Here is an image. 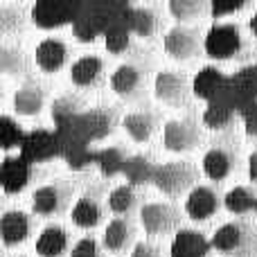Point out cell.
<instances>
[{
	"instance_id": "19",
	"label": "cell",
	"mask_w": 257,
	"mask_h": 257,
	"mask_svg": "<svg viewBox=\"0 0 257 257\" xmlns=\"http://www.w3.org/2000/svg\"><path fill=\"white\" fill-rule=\"evenodd\" d=\"M68 248H70V237L66 228H61L59 223L45 226L36 237V253L41 257H63Z\"/></svg>"
},
{
	"instance_id": "32",
	"label": "cell",
	"mask_w": 257,
	"mask_h": 257,
	"mask_svg": "<svg viewBox=\"0 0 257 257\" xmlns=\"http://www.w3.org/2000/svg\"><path fill=\"white\" fill-rule=\"evenodd\" d=\"M169 14L178 21V25H185L192 23L205 12V3L203 0H172L167 5Z\"/></svg>"
},
{
	"instance_id": "27",
	"label": "cell",
	"mask_w": 257,
	"mask_h": 257,
	"mask_svg": "<svg viewBox=\"0 0 257 257\" xmlns=\"http://www.w3.org/2000/svg\"><path fill=\"white\" fill-rule=\"evenodd\" d=\"M201 120H203V126H208L210 131H226L237 120V111L228 104H210Z\"/></svg>"
},
{
	"instance_id": "2",
	"label": "cell",
	"mask_w": 257,
	"mask_h": 257,
	"mask_svg": "<svg viewBox=\"0 0 257 257\" xmlns=\"http://www.w3.org/2000/svg\"><path fill=\"white\" fill-rule=\"evenodd\" d=\"M196 183V169L185 160H169V163H160L156 169L154 185L158 187L163 194L176 196L185 190H194Z\"/></svg>"
},
{
	"instance_id": "13",
	"label": "cell",
	"mask_w": 257,
	"mask_h": 257,
	"mask_svg": "<svg viewBox=\"0 0 257 257\" xmlns=\"http://www.w3.org/2000/svg\"><path fill=\"white\" fill-rule=\"evenodd\" d=\"M201 167L203 174L214 183H221L235 172L237 167V158L230 149L226 147H212V149L205 151L203 160H201Z\"/></svg>"
},
{
	"instance_id": "5",
	"label": "cell",
	"mask_w": 257,
	"mask_h": 257,
	"mask_svg": "<svg viewBox=\"0 0 257 257\" xmlns=\"http://www.w3.org/2000/svg\"><path fill=\"white\" fill-rule=\"evenodd\" d=\"M212 248L223 255H246L253 244V232L239 221L223 223L212 235Z\"/></svg>"
},
{
	"instance_id": "11",
	"label": "cell",
	"mask_w": 257,
	"mask_h": 257,
	"mask_svg": "<svg viewBox=\"0 0 257 257\" xmlns=\"http://www.w3.org/2000/svg\"><path fill=\"white\" fill-rule=\"evenodd\" d=\"M212 241L194 228H181L169 246V257H208Z\"/></svg>"
},
{
	"instance_id": "23",
	"label": "cell",
	"mask_w": 257,
	"mask_h": 257,
	"mask_svg": "<svg viewBox=\"0 0 257 257\" xmlns=\"http://www.w3.org/2000/svg\"><path fill=\"white\" fill-rule=\"evenodd\" d=\"M12 102H14V111H16L18 115H25V117L39 115L45 104V90L41 88L36 81H25V84L14 93Z\"/></svg>"
},
{
	"instance_id": "24",
	"label": "cell",
	"mask_w": 257,
	"mask_h": 257,
	"mask_svg": "<svg viewBox=\"0 0 257 257\" xmlns=\"http://www.w3.org/2000/svg\"><path fill=\"white\" fill-rule=\"evenodd\" d=\"M156 169H158V165L154 163V158L149 154H133L128 156L122 176L126 178V183L131 187H142L147 183H154Z\"/></svg>"
},
{
	"instance_id": "16",
	"label": "cell",
	"mask_w": 257,
	"mask_h": 257,
	"mask_svg": "<svg viewBox=\"0 0 257 257\" xmlns=\"http://www.w3.org/2000/svg\"><path fill=\"white\" fill-rule=\"evenodd\" d=\"M104 79V61L95 54H84L70 66V81L79 88H95Z\"/></svg>"
},
{
	"instance_id": "14",
	"label": "cell",
	"mask_w": 257,
	"mask_h": 257,
	"mask_svg": "<svg viewBox=\"0 0 257 257\" xmlns=\"http://www.w3.org/2000/svg\"><path fill=\"white\" fill-rule=\"evenodd\" d=\"M34 176V165L27 158H12L7 156L3 163V190L7 194H16V192L25 190L27 183Z\"/></svg>"
},
{
	"instance_id": "21",
	"label": "cell",
	"mask_w": 257,
	"mask_h": 257,
	"mask_svg": "<svg viewBox=\"0 0 257 257\" xmlns=\"http://www.w3.org/2000/svg\"><path fill=\"white\" fill-rule=\"evenodd\" d=\"M133 237H136V228H133L131 219L115 217L108 221L102 237V244L108 253H122V250H126L133 244Z\"/></svg>"
},
{
	"instance_id": "12",
	"label": "cell",
	"mask_w": 257,
	"mask_h": 257,
	"mask_svg": "<svg viewBox=\"0 0 257 257\" xmlns=\"http://www.w3.org/2000/svg\"><path fill=\"white\" fill-rule=\"evenodd\" d=\"M68 57H70V50L63 43L61 39H54V36H48L43 39L34 50V61L39 66V70L48 72H59L63 66L68 63Z\"/></svg>"
},
{
	"instance_id": "33",
	"label": "cell",
	"mask_w": 257,
	"mask_h": 257,
	"mask_svg": "<svg viewBox=\"0 0 257 257\" xmlns=\"http://www.w3.org/2000/svg\"><path fill=\"white\" fill-rule=\"evenodd\" d=\"M25 25V16L18 7L14 5H3L0 7V34H14L21 32Z\"/></svg>"
},
{
	"instance_id": "7",
	"label": "cell",
	"mask_w": 257,
	"mask_h": 257,
	"mask_svg": "<svg viewBox=\"0 0 257 257\" xmlns=\"http://www.w3.org/2000/svg\"><path fill=\"white\" fill-rule=\"evenodd\" d=\"M70 199V190L63 183H50V185H41L32 194V212L39 217H54L61 214Z\"/></svg>"
},
{
	"instance_id": "39",
	"label": "cell",
	"mask_w": 257,
	"mask_h": 257,
	"mask_svg": "<svg viewBox=\"0 0 257 257\" xmlns=\"http://www.w3.org/2000/svg\"><path fill=\"white\" fill-rule=\"evenodd\" d=\"M128 257H163V250L151 241H138Z\"/></svg>"
},
{
	"instance_id": "17",
	"label": "cell",
	"mask_w": 257,
	"mask_h": 257,
	"mask_svg": "<svg viewBox=\"0 0 257 257\" xmlns=\"http://www.w3.org/2000/svg\"><path fill=\"white\" fill-rule=\"evenodd\" d=\"M145 86V72L136 66V63H122L113 70L111 75V88L115 95L124 99H131L140 93V88Z\"/></svg>"
},
{
	"instance_id": "22",
	"label": "cell",
	"mask_w": 257,
	"mask_h": 257,
	"mask_svg": "<svg viewBox=\"0 0 257 257\" xmlns=\"http://www.w3.org/2000/svg\"><path fill=\"white\" fill-rule=\"evenodd\" d=\"M72 217V223L77 228H84V230H90V228H97L104 219V205L102 201L97 199L95 194L86 192L81 199H77L75 208L70 212Z\"/></svg>"
},
{
	"instance_id": "40",
	"label": "cell",
	"mask_w": 257,
	"mask_h": 257,
	"mask_svg": "<svg viewBox=\"0 0 257 257\" xmlns=\"http://www.w3.org/2000/svg\"><path fill=\"white\" fill-rule=\"evenodd\" d=\"M244 126L250 138H257V104L248 106L244 111Z\"/></svg>"
},
{
	"instance_id": "6",
	"label": "cell",
	"mask_w": 257,
	"mask_h": 257,
	"mask_svg": "<svg viewBox=\"0 0 257 257\" xmlns=\"http://www.w3.org/2000/svg\"><path fill=\"white\" fill-rule=\"evenodd\" d=\"M187 77L176 70H160L154 79V95L158 102L169 104V106H183L190 95Z\"/></svg>"
},
{
	"instance_id": "31",
	"label": "cell",
	"mask_w": 257,
	"mask_h": 257,
	"mask_svg": "<svg viewBox=\"0 0 257 257\" xmlns=\"http://www.w3.org/2000/svg\"><path fill=\"white\" fill-rule=\"evenodd\" d=\"M133 32L131 27L124 25V23H117V25L108 27L106 32H104V45H106V50L111 54H115V57H120V54H124L128 48H131V41H133Z\"/></svg>"
},
{
	"instance_id": "43",
	"label": "cell",
	"mask_w": 257,
	"mask_h": 257,
	"mask_svg": "<svg viewBox=\"0 0 257 257\" xmlns=\"http://www.w3.org/2000/svg\"><path fill=\"white\" fill-rule=\"evenodd\" d=\"M248 27H250V32H253V36H257V12L250 16V21H248Z\"/></svg>"
},
{
	"instance_id": "25",
	"label": "cell",
	"mask_w": 257,
	"mask_h": 257,
	"mask_svg": "<svg viewBox=\"0 0 257 257\" xmlns=\"http://www.w3.org/2000/svg\"><path fill=\"white\" fill-rule=\"evenodd\" d=\"M223 208L230 214H248L257 212V192L248 185H235L223 196Z\"/></svg>"
},
{
	"instance_id": "15",
	"label": "cell",
	"mask_w": 257,
	"mask_h": 257,
	"mask_svg": "<svg viewBox=\"0 0 257 257\" xmlns=\"http://www.w3.org/2000/svg\"><path fill=\"white\" fill-rule=\"evenodd\" d=\"M32 23L36 27H43V30H59V27L72 23V12H70V7H66L61 3L41 0V3H36L32 7Z\"/></svg>"
},
{
	"instance_id": "44",
	"label": "cell",
	"mask_w": 257,
	"mask_h": 257,
	"mask_svg": "<svg viewBox=\"0 0 257 257\" xmlns=\"http://www.w3.org/2000/svg\"><path fill=\"white\" fill-rule=\"evenodd\" d=\"M255 214H257V212H255Z\"/></svg>"
},
{
	"instance_id": "4",
	"label": "cell",
	"mask_w": 257,
	"mask_h": 257,
	"mask_svg": "<svg viewBox=\"0 0 257 257\" xmlns=\"http://www.w3.org/2000/svg\"><path fill=\"white\" fill-rule=\"evenodd\" d=\"M140 223L147 235H167V232L176 230V226L181 223V212L172 203L154 201V203H145L140 208Z\"/></svg>"
},
{
	"instance_id": "37",
	"label": "cell",
	"mask_w": 257,
	"mask_h": 257,
	"mask_svg": "<svg viewBox=\"0 0 257 257\" xmlns=\"http://www.w3.org/2000/svg\"><path fill=\"white\" fill-rule=\"evenodd\" d=\"M70 257H102V248L95 237H84L70 250Z\"/></svg>"
},
{
	"instance_id": "36",
	"label": "cell",
	"mask_w": 257,
	"mask_h": 257,
	"mask_svg": "<svg viewBox=\"0 0 257 257\" xmlns=\"http://www.w3.org/2000/svg\"><path fill=\"white\" fill-rule=\"evenodd\" d=\"M86 120H88V131L93 138H102L111 131L113 117H111V113H106V111H90L88 115H86Z\"/></svg>"
},
{
	"instance_id": "28",
	"label": "cell",
	"mask_w": 257,
	"mask_h": 257,
	"mask_svg": "<svg viewBox=\"0 0 257 257\" xmlns=\"http://www.w3.org/2000/svg\"><path fill=\"white\" fill-rule=\"evenodd\" d=\"M126 160H128L126 151L120 149V147H106V149H102L97 154L99 172H102L104 176H108V178H113V176H117V174L124 172Z\"/></svg>"
},
{
	"instance_id": "34",
	"label": "cell",
	"mask_w": 257,
	"mask_h": 257,
	"mask_svg": "<svg viewBox=\"0 0 257 257\" xmlns=\"http://www.w3.org/2000/svg\"><path fill=\"white\" fill-rule=\"evenodd\" d=\"M81 108V99L75 97V95H61V97H57L52 102V108H50V113H52V120L54 122H61V120H68V117H72L77 111Z\"/></svg>"
},
{
	"instance_id": "38",
	"label": "cell",
	"mask_w": 257,
	"mask_h": 257,
	"mask_svg": "<svg viewBox=\"0 0 257 257\" xmlns=\"http://www.w3.org/2000/svg\"><path fill=\"white\" fill-rule=\"evenodd\" d=\"M97 34H99V30L90 21H75V25H72V36L79 43H95Z\"/></svg>"
},
{
	"instance_id": "18",
	"label": "cell",
	"mask_w": 257,
	"mask_h": 257,
	"mask_svg": "<svg viewBox=\"0 0 257 257\" xmlns=\"http://www.w3.org/2000/svg\"><path fill=\"white\" fill-rule=\"evenodd\" d=\"M228 84V77L217 66H203L192 79V93L199 99H214Z\"/></svg>"
},
{
	"instance_id": "30",
	"label": "cell",
	"mask_w": 257,
	"mask_h": 257,
	"mask_svg": "<svg viewBox=\"0 0 257 257\" xmlns=\"http://www.w3.org/2000/svg\"><path fill=\"white\" fill-rule=\"evenodd\" d=\"M0 70L7 77H21L27 70V59L21 48L14 45H3L0 48Z\"/></svg>"
},
{
	"instance_id": "20",
	"label": "cell",
	"mask_w": 257,
	"mask_h": 257,
	"mask_svg": "<svg viewBox=\"0 0 257 257\" xmlns=\"http://www.w3.org/2000/svg\"><path fill=\"white\" fill-rule=\"evenodd\" d=\"M122 128L128 133L133 142H149L154 131L158 128V115L149 108L131 111L122 117Z\"/></svg>"
},
{
	"instance_id": "41",
	"label": "cell",
	"mask_w": 257,
	"mask_h": 257,
	"mask_svg": "<svg viewBox=\"0 0 257 257\" xmlns=\"http://www.w3.org/2000/svg\"><path fill=\"white\" fill-rule=\"evenodd\" d=\"M239 9H244V3H237V5H223V3H214L212 7H210V12H212V16L221 18V16H230V14H237Z\"/></svg>"
},
{
	"instance_id": "29",
	"label": "cell",
	"mask_w": 257,
	"mask_h": 257,
	"mask_svg": "<svg viewBox=\"0 0 257 257\" xmlns=\"http://www.w3.org/2000/svg\"><path fill=\"white\" fill-rule=\"evenodd\" d=\"M138 205V194L136 187H131L128 183L113 187L111 194H108V208L115 214H131Z\"/></svg>"
},
{
	"instance_id": "26",
	"label": "cell",
	"mask_w": 257,
	"mask_h": 257,
	"mask_svg": "<svg viewBox=\"0 0 257 257\" xmlns=\"http://www.w3.org/2000/svg\"><path fill=\"white\" fill-rule=\"evenodd\" d=\"M128 27L136 36L140 39H151V36L158 32V25H160V18L154 9L149 7H133L128 12Z\"/></svg>"
},
{
	"instance_id": "8",
	"label": "cell",
	"mask_w": 257,
	"mask_h": 257,
	"mask_svg": "<svg viewBox=\"0 0 257 257\" xmlns=\"http://www.w3.org/2000/svg\"><path fill=\"white\" fill-rule=\"evenodd\" d=\"M163 48L174 61H190L192 57L199 54V34L187 25H174L172 30L165 34Z\"/></svg>"
},
{
	"instance_id": "35",
	"label": "cell",
	"mask_w": 257,
	"mask_h": 257,
	"mask_svg": "<svg viewBox=\"0 0 257 257\" xmlns=\"http://www.w3.org/2000/svg\"><path fill=\"white\" fill-rule=\"evenodd\" d=\"M23 128L18 122H14V117L9 115H3V149L9 151L14 147L23 145Z\"/></svg>"
},
{
	"instance_id": "9",
	"label": "cell",
	"mask_w": 257,
	"mask_h": 257,
	"mask_svg": "<svg viewBox=\"0 0 257 257\" xmlns=\"http://www.w3.org/2000/svg\"><path fill=\"white\" fill-rule=\"evenodd\" d=\"M221 208V199L210 185H196L185 199V214L192 221H208Z\"/></svg>"
},
{
	"instance_id": "10",
	"label": "cell",
	"mask_w": 257,
	"mask_h": 257,
	"mask_svg": "<svg viewBox=\"0 0 257 257\" xmlns=\"http://www.w3.org/2000/svg\"><path fill=\"white\" fill-rule=\"evenodd\" d=\"M34 230V221L23 210H7L0 219V237L5 246H18L25 244Z\"/></svg>"
},
{
	"instance_id": "3",
	"label": "cell",
	"mask_w": 257,
	"mask_h": 257,
	"mask_svg": "<svg viewBox=\"0 0 257 257\" xmlns=\"http://www.w3.org/2000/svg\"><path fill=\"white\" fill-rule=\"evenodd\" d=\"M201 142V126L192 117H176L163 126V147L172 154H185Z\"/></svg>"
},
{
	"instance_id": "42",
	"label": "cell",
	"mask_w": 257,
	"mask_h": 257,
	"mask_svg": "<svg viewBox=\"0 0 257 257\" xmlns=\"http://www.w3.org/2000/svg\"><path fill=\"white\" fill-rule=\"evenodd\" d=\"M248 176H250V181L257 183V151H253L248 156Z\"/></svg>"
},
{
	"instance_id": "1",
	"label": "cell",
	"mask_w": 257,
	"mask_h": 257,
	"mask_svg": "<svg viewBox=\"0 0 257 257\" xmlns=\"http://www.w3.org/2000/svg\"><path fill=\"white\" fill-rule=\"evenodd\" d=\"M203 50L214 61H230L244 50V36L237 23H214L203 39Z\"/></svg>"
}]
</instances>
